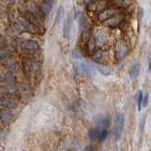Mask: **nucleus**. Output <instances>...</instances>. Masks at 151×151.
<instances>
[{
	"label": "nucleus",
	"instance_id": "nucleus-1",
	"mask_svg": "<svg viewBox=\"0 0 151 151\" xmlns=\"http://www.w3.org/2000/svg\"><path fill=\"white\" fill-rule=\"evenodd\" d=\"M74 70L78 75L93 77L96 75L97 68L93 65H90L88 63L77 62L74 64Z\"/></svg>",
	"mask_w": 151,
	"mask_h": 151
},
{
	"label": "nucleus",
	"instance_id": "nucleus-2",
	"mask_svg": "<svg viewBox=\"0 0 151 151\" xmlns=\"http://www.w3.org/2000/svg\"><path fill=\"white\" fill-rule=\"evenodd\" d=\"M124 117L122 113H117L114 117V123H113V131H112V135H113L115 140H119L122 135V131L124 128Z\"/></svg>",
	"mask_w": 151,
	"mask_h": 151
},
{
	"label": "nucleus",
	"instance_id": "nucleus-3",
	"mask_svg": "<svg viewBox=\"0 0 151 151\" xmlns=\"http://www.w3.org/2000/svg\"><path fill=\"white\" fill-rule=\"evenodd\" d=\"M128 52V47L127 44L124 40H118L116 42L115 47H114V53H115V58L116 60H122L127 56Z\"/></svg>",
	"mask_w": 151,
	"mask_h": 151
},
{
	"label": "nucleus",
	"instance_id": "nucleus-4",
	"mask_svg": "<svg viewBox=\"0 0 151 151\" xmlns=\"http://www.w3.org/2000/svg\"><path fill=\"white\" fill-rule=\"evenodd\" d=\"M88 137H89V139H91V140L104 141L107 137V130H106V128H101V127H95L88 131Z\"/></svg>",
	"mask_w": 151,
	"mask_h": 151
},
{
	"label": "nucleus",
	"instance_id": "nucleus-5",
	"mask_svg": "<svg viewBox=\"0 0 151 151\" xmlns=\"http://www.w3.org/2000/svg\"><path fill=\"white\" fill-rule=\"evenodd\" d=\"M38 48H39L38 43L33 40H26L20 44V49L25 53H33L37 51Z\"/></svg>",
	"mask_w": 151,
	"mask_h": 151
},
{
	"label": "nucleus",
	"instance_id": "nucleus-6",
	"mask_svg": "<svg viewBox=\"0 0 151 151\" xmlns=\"http://www.w3.org/2000/svg\"><path fill=\"white\" fill-rule=\"evenodd\" d=\"M17 106V102L12 97L11 94H3L1 97L2 109H12Z\"/></svg>",
	"mask_w": 151,
	"mask_h": 151
},
{
	"label": "nucleus",
	"instance_id": "nucleus-7",
	"mask_svg": "<svg viewBox=\"0 0 151 151\" xmlns=\"http://www.w3.org/2000/svg\"><path fill=\"white\" fill-rule=\"evenodd\" d=\"M118 14H121V11L118 9H113V8H109V9H106V10L102 11L100 14H98V19L99 21H101V22H104V21H106L107 19L111 18L112 16H114Z\"/></svg>",
	"mask_w": 151,
	"mask_h": 151
},
{
	"label": "nucleus",
	"instance_id": "nucleus-8",
	"mask_svg": "<svg viewBox=\"0 0 151 151\" xmlns=\"http://www.w3.org/2000/svg\"><path fill=\"white\" fill-rule=\"evenodd\" d=\"M124 16L123 14H116L114 16H112L111 18L104 21V24H105L106 26H107V27L115 28V27H117V26H119L121 23H122L124 21Z\"/></svg>",
	"mask_w": 151,
	"mask_h": 151
},
{
	"label": "nucleus",
	"instance_id": "nucleus-9",
	"mask_svg": "<svg viewBox=\"0 0 151 151\" xmlns=\"http://www.w3.org/2000/svg\"><path fill=\"white\" fill-rule=\"evenodd\" d=\"M23 68H24V71L27 75H31L33 72H35L37 70V64L32 61V60L29 59H25L24 63H23Z\"/></svg>",
	"mask_w": 151,
	"mask_h": 151
},
{
	"label": "nucleus",
	"instance_id": "nucleus-10",
	"mask_svg": "<svg viewBox=\"0 0 151 151\" xmlns=\"http://www.w3.org/2000/svg\"><path fill=\"white\" fill-rule=\"evenodd\" d=\"M14 118V112L12 109H2L1 110V121L3 123H10Z\"/></svg>",
	"mask_w": 151,
	"mask_h": 151
},
{
	"label": "nucleus",
	"instance_id": "nucleus-11",
	"mask_svg": "<svg viewBox=\"0 0 151 151\" xmlns=\"http://www.w3.org/2000/svg\"><path fill=\"white\" fill-rule=\"evenodd\" d=\"M86 46H87L88 52L90 55L94 54L97 51V48H96V47H97V41H96V39L93 36H90L89 37V39L88 40Z\"/></svg>",
	"mask_w": 151,
	"mask_h": 151
},
{
	"label": "nucleus",
	"instance_id": "nucleus-12",
	"mask_svg": "<svg viewBox=\"0 0 151 151\" xmlns=\"http://www.w3.org/2000/svg\"><path fill=\"white\" fill-rule=\"evenodd\" d=\"M106 3L104 0H100V1L92 2L88 5V10L90 11H104L106 10Z\"/></svg>",
	"mask_w": 151,
	"mask_h": 151
},
{
	"label": "nucleus",
	"instance_id": "nucleus-13",
	"mask_svg": "<svg viewBox=\"0 0 151 151\" xmlns=\"http://www.w3.org/2000/svg\"><path fill=\"white\" fill-rule=\"evenodd\" d=\"M72 23H73V18H72V15L70 14L68 16L66 24L64 26V36H65V38H68V39L70 38V35Z\"/></svg>",
	"mask_w": 151,
	"mask_h": 151
},
{
	"label": "nucleus",
	"instance_id": "nucleus-14",
	"mask_svg": "<svg viewBox=\"0 0 151 151\" xmlns=\"http://www.w3.org/2000/svg\"><path fill=\"white\" fill-rule=\"evenodd\" d=\"M109 123H110V120L109 117H106V116H99V117L96 118V121H95L96 127H101V128H106L109 126Z\"/></svg>",
	"mask_w": 151,
	"mask_h": 151
},
{
	"label": "nucleus",
	"instance_id": "nucleus-15",
	"mask_svg": "<svg viewBox=\"0 0 151 151\" xmlns=\"http://www.w3.org/2000/svg\"><path fill=\"white\" fill-rule=\"evenodd\" d=\"M53 6V1L52 0H49V1L44 2L40 7V11L42 12V14L44 15H49V14L50 12L51 9H52Z\"/></svg>",
	"mask_w": 151,
	"mask_h": 151
},
{
	"label": "nucleus",
	"instance_id": "nucleus-16",
	"mask_svg": "<svg viewBox=\"0 0 151 151\" xmlns=\"http://www.w3.org/2000/svg\"><path fill=\"white\" fill-rule=\"evenodd\" d=\"M140 65L139 64H134L133 66L130 68L129 70V76H130L131 79H136L140 74Z\"/></svg>",
	"mask_w": 151,
	"mask_h": 151
},
{
	"label": "nucleus",
	"instance_id": "nucleus-17",
	"mask_svg": "<svg viewBox=\"0 0 151 151\" xmlns=\"http://www.w3.org/2000/svg\"><path fill=\"white\" fill-rule=\"evenodd\" d=\"M92 59L96 63L101 64V63H104L106 61V55H105V53L103 52V51L98 50L94 54H92Z\"/></svg>",
	"mask_w": 151,
	"mask_h": 151
},
{
	"label": "nucleus",
	"instance_id": "nucleus-18",
	"mask_svg": "<svg viewBox=\"0 0 151 151\" xmlns=\"http://www.w3.org/2000/svg\"><path fill=\"white\" fill-rule=\"evenodd\" d=\"M117 8H127L130 5V0H112Z\"/></svg>",
	"mask_w": 151,
	"mask_h": 151
},
{
	"label": "nucleus",
	"instance_id": "nucleus-19",
	"mask_svg": "<svg viewBox=\"0 0 151 151\" xmlns=\"http://www.w3.org/2000/svg\"><path fill=\"white\" fill-rule=\"evenodd\" d=\"M143 99H144V94L140 90V91H138L137 96H136L137 106H138V110H139V111L142 109V107H143Z\"/></svg>",
	"mask_w": 151,
	"mask_h": 151
},
{
	"label": "nucleus",
	"instance_id": "nucleus-20",
	"mask_svg": "<svg viewBox=\"0 0 151 151\" xmlns=\"http://www.w3.org/2000/svg\"><path fill=\"white\" fill-rule=\"evenodd\" d=\"M80 29L82 32L86 31V29H88V20L86 18L85 16H81L80 19Z\"/></svg>",
	"mask_w": 151,
	"mask_h": 151
},
{
	"label": "nucleus",
	"instance_id": "nucleus-21",
	"mask_svg": "<svg viewBox=\"0 0 151 151\" xmlns=\"http://www.w3.org/2000/svg\"><path fill=\"white\" fill-rule=\"evenodd\" d=\"M64 14H65V11H64V8L61 6L58 9V12H57V14H56V18H55V24H58L59 22H61V20L63 19L64 17Z\"/></svg>",
	"mask_w": 151,
	"mask_h": 151
},
{
	"label": "nucleus",
	"instance_id": "nucleus-22",
	"mask_svg": "<svg viewBox=\"0 0 151 151\" xmlns=\"http://www.w3.org/2000/svg\"><path fill=\"white\" fill-rule=\"evenodd\" d=\"M96 68L98 71L102 72V74L104 75H109L110 74V70L109 68H106L105 66H101V65H97L96 66Z\"/></svg>",
	"mask_w": 151,
	"mask_h": 151
},
{
	"label": "nucleus",
	"instance_id": "nucleus-23",
	"mask_svg": "<svg viewBox=\"0 0 151 151\" xmlns=\"http://www.w3.org/2000/svg\"><path fill=\"white\" fill-rule=\"evenodd\" d=\"M148 100H149V94L148 93H145L144 94V99H143V107L147 106Z\"/></svg>",
	"mask_w": 151,
	"mask_h": 151
},
{
	"label": "nucleus",
	"instance_id": "nucleus-24",
	"mask_svg": "<svg viewBox=\"0 0 151 151\" xmlns=\"http://www.w3.org/2000/svg\"><path fill=\"white\" fill-rule=\"evenodd\" d=\"M145 118L143 119V121H142V124H141V131H144L145 129Z\"/></svg>",
	"mask_w": 151,
	"mask_h": 151
},
{
	"label": "nucleus",
	"instance_id": "nucleus-25",
	"mask_svg": "<svg viewBox=\"0 0 151 151\" xmlns=\"http://www.w3.org/2000/svg\"><path fill=\"white\" fill-rule=\"evenodd\" d=\"M148 70L149 71H151V54L149 56V60H148Z\"/></svg>",
	"mask_w": 151,
	"mask_h": 151
},
{
	"label": "nucleus",
	"instance_id": "nucleus-26",
	"mask_svg": "<svg viewBox=\"0 0 151 151\" xmlns=\"http://www.w3.org/2000/svg\"><path fill=\"white\" fill-rule=\"evenodd\" d=\"M84 1H85V3H87L88 5L90 3H92V0H84Z\"/></svg>",
	"mask_w": 151,
	"mask_h": 151
}]
</instances>
